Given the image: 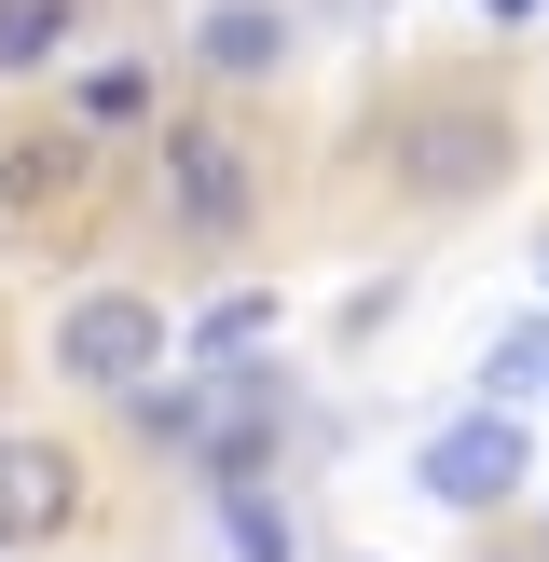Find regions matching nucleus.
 <instances>
[{
  "label": "nucleus",
  "instance_id": "f257e3e1",
  "mask_svg": "<svg viewBox=\"0 0 549 562\" xmlns=\"http://www.w3.org/2000/svg\"><path fill=\"white\" fill-rule=\"evenodd\" d=\"M384 165H399L412 206H467V192H494L522 165V124L494 97H412L399 124H384Z\"/></svg>",
  "mask_w": 549,
  "mask_h": 562
},
{
  "label": "nucleus",
  "instance_id": "f03ea898",
  "mask_svg": "<svg viewBox=\"0 0 549 562\" xmlns=\"http://www.w3.org/2000/svg\"><path fill=\"white\" fill-rule=\"evenodd\" d=\"M152 179H165V220H179L192 247H247V220H261V165H247L234 124H165L152 137Z\"/></svg>",
  "mask_w": 549,
  "mask_h": 562
},
{
  "label": "nucleus",
  "instance_id": "7ed1b4c3",
  "mask_svg": "<svg viewBox=\"0 0 549 562\" xmlns=\"http://www.w3.org/2000/svg\"><path fill=\"white\" fill-rule=\"evenodd\" d=\"M412 481H426L439 508L481 521V508H508V494H536V439H522V412H494V398H481L467 426H439L426 453H412Z\"/></svg>",
  "mask_w": 549,
  "mask_h": 562
},
{
  "label": "nucleus",
  "instance_id": "20e7f679",
  "mask_svg": "<svg viewBox=\"0 0 549 562\" xmlns=\"http://www.w3.org/2000/svg\"><path fill=\"white\" fill-rule=\"evenodd\" d=\"M55 371L97 384V398H124L137 371H165V316H152L137 289H82L69 316H55Z\"/></svg>",
  "mask_w": 549,
  "mask_h": 562
},
{
  "label": "nucleus",
  "instance_id": "39448f33",
  "mask_svg": "<svg viewBox=\"0 0 549 562\" xmlns=\"http://www.w3.org/2000/svg\"><path fill=\"white\" fill-rule=\"evenodd\" d=\"M69 521H82L69 439H0V549H55Z\"/></svg>",
  "mask_w": 549,
  "mask_h": 562
},
{
  "label": "nucleus",
  "instance_id": "423d86ee",
  "mask_svg": "<svg viewBox=\"0 0 549 562\" xmlns=\"http://www.w3.org/2000/svg\"><path fill=\"white\" fill-rule=\"evenodd\" d=\"M192 55H206L220 82H274L289 69V14H274V0H220V14L192 27Z\"/></svg>",
  "mask_w": 549,
  "mask_h": 562
},
{
  "label": "nucleus",
  "instance_id": "0eeeda50",
  "mask_svg": "<svg viewBox=\"0 0 549 562\" xmlns=\"http://www.w3.org/2000/svg\"><path fill=\"white\" fill-rule=\"evenodd\" d=\"M206 494H220V536H234V562H302L289 508L261 494V467H206Z\"/></svg>",
  "mask_w": 549,
  "mask_h": 562
},
{
  "label": "nucleus",
  "instance_id": "6e6552de",
  "mask_svg": "<svg viewBox=\"0 0 549 562\" xmlns=\"http://www.w3.org/2000/svg\"><path fill=\"white\" fill-rule=\"evenodd\" d=\"M69 42H82V0H0V82L55 69Z\"/></svg>",
  "mask_w": 549,
  "mask_h": 562
},
{
  "label": "nucleus",
  "instance_id": "1a4fd4ad",
  "mask_svg": "<svg viewBox=\"0 0 549 562\" xmlns=\"http://www.w3.org/2000/svg\"><path fill=\"white\" fill-rule=\"evenodd\" d=\"M261 329H274V289L206 302V316H192V371H234V357H261Z\"/></svg>",
  "mask_w": 549,
  "mask_h": 562
},
{
  "label": "nucleus",
  "instance_id": "9d476101",
  "mask_svg": "<svg viewBox=\"0 0 549 562\" xmlns=\"http://www.w3.org/2000/svg\"><path fill=\"white\" fill-rule=\"evenodd\" d=\"M536 384H549V316H522V329H494V344H481V398L522 412Z\"/></svg>",
  "mask_w": 549,
  "mask_h": 562
},
{
  "label": "nucleus",
  "instance_id": "9b49d317",
  "mask_svg": "<svg viewBox=\"0 0 549 562\" xmlns=\"http://www.w3.org/2000/svg\"><path fill=\"white\" fill-rule=\"evenodd\" d=\"M82 179V124L69 137H27V151H14V206H42V192H69Z\"/></svg>",
  "mask_w": 549,
  "mask_h": 562
},
{
  "label": "nucleus",
  "instance_id": "f8f14e48",
  "mask_svg": "<svg viewBox=\"0 0 549 562\" xmlns=\"http://www.w3.org/2000/svg\"><path fill=\"white\" fill-rule=\"evenodd\" d=\"M152 110V69H82V124H137Z\"/></svg>",
  "mask_w": 549,
  "mask_h": 562
},
{
  "label": "nucleus",
  "instance_id": "ddd939ff",
  "mask_svg": "<svg viewBox=\"0 0 549 562\" xmlns=\"http://www.w3.org/2000/svg\"><path fill=\"white\" fill-rule=\"evenodd\" d=\"M481 14H494V27H522V14H536V0H481Z\"/></svg>",
  "mask_w": 549,
  "mask_h": 562
}]
</instances>
